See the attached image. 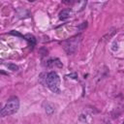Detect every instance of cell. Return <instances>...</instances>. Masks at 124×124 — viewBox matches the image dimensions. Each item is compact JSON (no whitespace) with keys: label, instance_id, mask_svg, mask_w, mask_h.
I'll return each instance as SVG.
<instances>
[{"label":"cell","instance_id":"obj_3","mask_svg":"<svg viewBox=\"0 0 124 124\" xmlns=\"http://www.w3.org/2000/svg\"><path fill=\"white\" fill-rule=\"evenodd\" d=\"M79 41H80L79 39L77 40V37L68 40V41L65 42V44H64V48H65V50H66L69 54H70V53H73V52L77 49Z\"/></svg>","mask_w":124,"mask_h":124},{"label":"cell","instance_id":"obj_5","mask_svg":"<svg viewBox=\"0 0 124 124\" xmlns=\"http://www.w3.org/2000/svg\"><path fill=\"white\" fill-rule=\"evenodd\" d=\"M69 16H70V11H69V10H63V11H61L60 14H59V18L62 19V20L68 18Z\"/></svg>","mask_w":124,"mask_h":124},{"label":"cell","instance_id":"obj_6","mask_svg":"<svg viewBox=\"0 0 124 124\" xmlns=\"http://www.w3.org/2000/svg\"><path fill=\"white\" fill-rule=\"evenodd\" d=\"M8 68L11 69V70H13V71H16L18 69V67L16 65H14V64H8Z\"/></svg>","mask_w":124,"mask_h":124},{"label":"cell","instance_id":"obj_2","mask_svg":"<svg viewBox=\"0 0 124 124\" xmlns=\"http://www.w3.org/2000/svg\"><path fill=\"white\" fill-rule=\"evenodd\" d=\"M18 108H19V101H18V99L16 97L11 98L7 102V104L5 105V107L2 108V110H1V116L2 117H5V116L12 115V114L16 113L18 110Z\"/></svg>","mask_w":124,"mask_h":124},{"label":"cell","instance_id":"obj_1","mask_svg":"<svg viewBox=\"0 0 124 124\" xmlns=\"http://www.w3.org/2000/svg\"><path fill=\"white\" fill-rule=\"evenodd\" d=\"M46 86L54 93H60V78L55 72H50L46 77Z\"/></svg>","mask_w":124,"mask_h":124},{"label":"cell","instance_id":"obj_4","mask_svg":"<svg viewBox=\"0 0 124 124\" xmlns=\"http://www.w3.org/2000/svg\"><path fill=\"white\" fill-rule=\"evenodd\" d=\"M23 38H24V39H25L31 46H35V45H36V39H35V37H34L33 35H31V34H27V35H24Z\"/></svg>","mask_w":124,"mask_h":124},{"label":"cell","instance_id":"obj_7","mask_svg":"<svg viewBox=\"0 0 124 124\" xmlns=\"http://www.w3.org/2000/svg\"><path fill=\"white\" fill-rule=\"evenodd\" d=\"M123 124H124V122H123Z\"/></svg>","mask_w":124,"mask_h":124}]
</instances>
